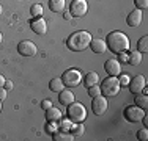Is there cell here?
Returning a JSON list of instances; mask_svg holds the SVG:
<instances>
[{"mask_svg":"<svg viewBox=\"0 0 148 141\" xmlns=\"http://www.w3.org/2000/svg\"><path fill=\"white\" fill-rule=\"evenodd\" d=\"M74 124H76V122H73L69 118L68 119L62 118V119H60V122H58V130H62V132H71Z\"/></svg>","mask_w":148,"mask_h":141,"instance_id":"obj_21","label":"cell"},{"mask_svg":"<svg viewBox=\"0 0 148 141\" xmlns=\"http://www.w3.org/2000/svg\"><path fill=\"white\" fill-rule=\"evenodd\" d=\"M104 69L106 72L109 74V75H114V77H118L120 74H121V63L118 61V60H107V61L104 63Z\"/></svg>","mask_w":148,"mask_h":141,"instance_id":"obj_11","label":"cell"},{"mask_svg":"<svg viewBox=\"0 0 148 141\" xmlns=\"http://www.w3.org/2000/svg\"><path fill=\"white\" fill-rule=\"evenodd\" d=\"M30 28L33 30V33L36 35H44L47 31V22L41 17H33V20L30 22Z\"/></svg>","mask_w":148,"mask_h":141,"instance_id":"obj_12","label":"cell"},{"mask_svg":"<svg viewBox=\"0 0 148 141\" xmlns=\"http://www.w3.org/2000/svg\"><path fill=\"white\" fill-rule=\"evenodd\" d=\"M84 132H85V127L82 125V122H77V124H74L73 130H71V133H73L74 138H77V136L84 135Z\"/></svg>","mask_w":148,"mask_h":141,"instance_id":"obj_26","label":"cell"},{"mask_svg":"<svg viewBox=\"0 0 148 141\" xmlns=\"http://www.w3.org/2000/svg\"><path fill=\"white\" fill-rule=\"evenodd\" d=\"M134 102H136L137 107H140L142 110L147 111V108H148V97H147V94H142V93L136 94V99H134Z\"/></svg>","mask_w":148,"mask_h":141,"instance_id":"obj_20","label":"cell"},{"mask_svg":"<svg viewBox=\"0 0 148 141\" xmlns=\"http://www.w3.org/2000/svg\"><path fill=\"white\" fill-rule=\"evenodd\" d=\"M58 100H60V104H62V105L68 107L69 104H73V102L76 100V97H74L73 91H69V89H63V91H60V93H58Z\"/></svg>","mask_w":148,"mask_h":141,"instance_id":"obj_15","label":"cell"},{"mask_svg":"<svg viewBox=\"0 0 148 141\" xmlns=\"http://www.w3.org/2000/svg\"><path fill=\"white\" fill-rule=\"evenodd\" d=\"M101 94V88H99V85H95V86H90L88 88V96L93 99V97H96V96H99Z\"/></svg>","mask_w":148,"mask_h":141,"instance_id":"obj_29","label":"cell"},{"mask_svg":"<svg viewBox=\"0 0 148 141\" xmlns=\"http://www.w3.org/2000/svg\"><path fill=\"white\" fill-rule=\"evenodd\" d=\"M118 61L120 63H128V52H121V54H118Z\"/></svg>","mask_w":148,"mask_h":141,"instance_id":"obj_32","label":"cell"},{"mask_svg":"<svg viewBox=\"0 0 148 141\" xmlns=\"http://www.w3.org/2000/svg\"><path fill=\"white\" fill-rule=\"evenodd\" d=\"M117 79L120 82V86H128L129 82H131V75H129V74H120Z\"/></svg>","mask_w":148,"mask_h":141,"instance_id":"obj_28","label":"cell"},{"mask_svg":"<svg viewBox=\"0 0 148 141\" xmlns=\"http://www.w3.org/2000/svg\"><path fill=\"white\" fill-rule=\"evenodd\" d=\"M17 52L22 56H35L38 52V47H36L35 42H32L29 39H24L17 44Z\"/></svg>","mask_w":148,"mask_h":141,"instance_id":"obj_9","label":"cell"},{"mask_svg":"<svg viewBox=\"0 0 148 141\" xmlns=\"http://www.w3.org/2000/svg\"><path fill=\"white\" fill-rule=\"evenodd\" d=\"M5 99H6V89H5V88H0V100H5Z\"/></svg>","mask_w":148,"mask_h":141,"instance_id":"obj_35","label":"cell"},{"mask_svg":"<svg viewBox=\"0 0 148 141\" xmlns=\"http://www.w3.org/2000/svg\"><path fill=\"white\" fill-rule=\"evenodd\" d=\"M5 80H6V79L2 75V74H0V88H3V85H5Z\"/></svg>","mask_w":148,"mask_h":141,"instance_id":"obj_37","label":"cell"},{"mask_svg":"<svg viewBox=\"0 0 148 141\" xmlns=\"http://www.w3.org/2000/svg\"><path fill=\"white\" fill-rule=\"evenodd\" d=\"M49 88H51V91H54V93H60V91L65 89V85H63L62 79H52L51 82H49Z\"/></svg>","mask_w":148,"mask_h":141,"instance_id":"obj_23","label":"cell"},{"mask_svg":"<svg viewBox=\"0 0 148 141\" xmlns=\"http://www.w3.org/2000/svg\"><path fill=\"white\" fill-rule=\"evenodd\" d=\"M3 88H5L6 91H8V89H13V82H11V80H5V85H3Z\"/></svg>","mask_w":148,"mask_h":141,"instance_id":"obj_34","label":"cell"},{"mask_svg":"<svg viewBox=\"0 0 148 141\" xmlns=\"http://www.w3.org/2000/svg\"><path fill=\"white\" fill-rule=\"evenodd\" d=\"M0 113H2V100H0Z\"/></svg>","mask_w":148,"mask_h":141,"instance_id":"obj_39","label":"cell"},{"mask_svg":"<svg viewBox=\"0 0 148 141\" xmlns=\"http://www.w3.org/2000/svg\"><path fill=\"white\" fill-rule=\"evenodd\" d=\"M137 9H147L148 8V0H134Z\"/></svg>","mask_w":148,"mask_h":141,"instance_id":"obj_31","label":"cell"},{"mask_svg":"<svg viewBox=\"0 0 148 141\" xmlns=\"http://www.w3.org/2000/svg\"><path fill=\"white\" fill-rule=\"evenodd\" d=\"M57 130H58V124H57V121H47V124H46V132H47L49 135L55 133Z\"/></svg>","mask_w":148,"mask_h":141,"instance_id":"obj_27","label":"cell"},{"mask_svg":"<svg viewBox=\"0 0 148 141\" xmlns=\"http://www.w3.org/2000/svg\"><path fill=\"white\" fill-rule=\"evenodd\" d=\"M99 83V75L96 72H88L85 75V86L90 88V86H95V85Z\"/></svg>","mask_w":148,"mask_h":141,"instance_id":"obj_22","label":"cell"},{"mask_svg":"<svg viewBox=\"0 0 148 141\" xmlns=\"http://www.w3.org/2000/svg\"><path fill=\"white\" fill-rule=\"evenodd\" d=\"M63 17H65V19H66V20H71V19H73V16H71V13H65V11H63Z\"/></svg>","mask_w":148,"mask_h":141,"instance_id":"obj_36","label":"cell"},{"mask_svg":"<svg viewBox=\"0 0 148 141\" xmlns=\"http://www.w3.org/2000/svg\"><path fill=\"white\" fill-rule=\"evenodd\" d=\"M137 138H139L140 141H147L148 140V127H143L142 130L137 132Z\"/></svg>","mask_w":148,"mask_h":141,"instance_id":"obj_30","label":"cell"},{"mask_svg":"<svg viewBox=\"0 0 148 141\" xmlns=\"http://www.w3.org/2000/svg\"><path fill=\"white\" fill-rule=\"evenodd\" d=\"M66 113H68V118L71 119L73 122H84L87 118V110L85 107H84L82 104H79V102L74 100L73 104L68 105V110H66Z\"/></svg>","mask_w":148,"mask_h":141,"instance_id":"obj_4","label":"cell"},{"mask_svg":"<svg viewBox=\"0 0 148 141\" xmlns=\"http://www.w3.org/2000/svg\"><path fill=\"white\" fill-rule=\"evenodd\" d=\"M140 22H142V9H134L128 14V17H126V24H128L129 27H139Z\"/></svg>","mask_w":148,"mask_h":141,"instance_id":"obj_13","label":"cell"},{"mask_svg":"<svg viewBox=\"0 0 148 141\" xmlns=\"http://www.w3.org/2000/svg\"><path fill=\"white\" fill-rule=\"evenodd\" d=\"M88 11V3L87 0H73L69 5V13L73 17H82Z\"/></svg>","mask_w":148,"mask_h":141,"instance_id":"obj_6","label":"cell"},{"mask_svg":"<svg viewBox=\"0 0 148 141\" xmlns=\"http://www.w3.org/2000/svg\"><path fill=\"white\" fill-rule=\"evenodd\" d=\"M99 88H101V94H103L104 97H114V96H117L120 93V89H121L118 79L114 75H109L106 80H103Z\"/></svg>","mask_w":148,"mask_h":141,"instance_id":"obj_3","label":"cell"},{"mask_svg":"<svg viewBox=\"0 0 148 141\" xmlns=\"http://www.w3.org/2000/svg\"><path fill=\"white\" fill-rule=\"evenodd\" d=\"M2 39H3V35H2V31H0V42H2Z\"/></svg>","mask_w":148,"mask_h":141,"instance_id":"obj_38","label":"cell"},{"mask_svg":"<svg viewBox=\"0 0 148 141\" xmlns=\"http://www.w3.org/2000/svg\"><path fill=\"white\" fill-rule=\"evenodd\" d=\"M52 107V100H49V99H44L43 102H41V108L43 110H47V108Z\"/></svg>","mask_w":148,"mask_h":141,"instance_id":"obj_33","label":"cell"},{"mask_svg":"<svg viewBox=\"0 0 148 141\" xmlns=\"http://www.w3.org/2000/svg\"><path fill=\"white\" fill-rule=\"evenodd\" d=\"M30 13H32L33 17H41L43 16V5H41V3H35V5H32Z\"/></svg>","mask_w":148,"mask_h":141,"instance_id":"obj_25","label":"cell"},{"mask_svg":"<svg viewBox=\"0 0 148 141\" xmlns=\"http://www.w3.org/2000/svg\"><path fill=\"white\" fill-rule=\"evenodd\" d=\"M49 8L54 13H63L65 11V0H49Z\"/></svg>","mask_w":148,"mask_h":141,"instance_id":"obj_18","label":"cell"},{"mask_svg":"<svg viewBox=\"0 0 148 141\" xmlns=\"http://www.w3.org/2000/svg\"><path fill=\"white\" fill-rule=\"evenodd\" d=\"M128 63L131 66H139L142 63V54L139 50H132L131 54H128Z\"/></svg>","mask_w":148,"mask_h":141,"instance_id":"obj_19","label":"cell"},{"mask_svg":"<svg viewBox=\"0 0 148 141\" xmlns=\"http://www.w3.org/2000/svg\"><path fill=\"white\" fill-rule=\"evenodd\" d=\"M91 35L85 30H79L76 33H73L71 36L68 38L66 41V45H68L69 50L73 52H82V50H87L90 47V42H91Z\"/></svg>","mask_w":148,"mask_h":141,"instance_id":"obj_2","label":"cell"},{"mask_svg":"<svg viewBox=\"0 0 148 141\" xmlns=\"http://www.w3.org/2000/svg\"><path fill=\"white\" fill-rule=\"evenodd\" d=\"M60 79H62L65 88H76L82 82V74H80L79 69H68L66 72H63V75Z\"/></svg>","mask_w":148,"mask_h":141,"instance_id":"obj_5","label":"cell"},{"mask_svg":"<svg viewBox=\"0 0 148 141\" xmlns=\"http://www.w3.org/2000/svg\"><path fill=\"white\" fill-rule=\"evenodd\" d=\"M129 91H131L132 94H139V93H142V89L147 86V80H145V77L143 75H136V77H132L131 79V82H129Z\"/></svg>","mask_w":148,"mask_h":141,"instance_id":"obj_10","label":"cell"},{"mask_svg":"<svg viewBox=\"0 0 148 141\" xmlns=\"http://www.w3.org/2000/svg\"><path fill=\"white\" fill-rule=\"evenodd\" d=\"M90 49L95 54H104V52L107 50V44H106V41L99 39V38H91Z\"/></svg>","mask_w":148,"mask_h":141,"instance_id":"obj_14","label":"cell"},{"mask_svg":"<svg viewBox=\"0 0 148 141\" xmlns=\"http://www.w3.org/2000/svg\"><path fill=\"white\" fill-rule=\"evenodd\" d=\"M44 111H46V119H47V121H60V119L63 118V113L55 107H51Z\"/></svg>","mask_w":148,"mask_h":141,"instance_id":"obj_16","label":"cell"},{"mask_svg":"<svg viewBox=\"0 0 148 141\" xmlns=\"http://www.w3.org/2000/svg\"><path fill=\"white\" fill-rule=\"evenodd\" d=\"M52 136H54V141H73L74 140V136H73V133H69V132H62V130H57L55 133H52Z\"/></svg>","mask_w":148,"mask_h":141,"instance_id":"obj_17","label":"cell"},{"mask_svg":"<svg viewBox=\"0 0 148 141\" xmlns=\"http://www.w3.org/2000/svg\"><path fill=\"white\" fill-rule=\"evenodd\" d=\"M137 50L140 54H147L148 52V36H142L137 42Z\"/></svg>","mask_w":148,"mask_h":141,"instance_id":"obj_24","label":"cell"},{"mask_svg":"<svg viewBox=\"0 0 148 141\" xmlns=\"http://www.w3.org/2000/svg\"><path fill=\"white\" fill-rule=\"evenodd\" d=\"M107 44L109 50L114 52V54H121V52H128L131 47V42H129L128 35H125L123 31H112L107 35Z\"/></svg>","mask_w":148,"mask_h":141,"instance_id":"obj_1","label":"cell"},{"mask_svg":"<svg viewBox=\"0 0 148 141\" xmlns=\"http://www.w3.org/2000/svg\"><path fill=\"white\" fill-rule=\"evenodd\" d=\"M143 115H145V110H142V108L137 107V105L126 107L125 113H123V116L126 118V121H129V122H139L140 119L143 118Z\"/></svg>","mask_w":148,"mask_h":141,"instance_id":"obj_7","label":"cell"},{"mask_svg":"<svg viewBox=\"0 0 148 141\" xmlns=\"http://www.w3.org/2000/svg\"><path fill=\"white\" fill-rule=\"evenodd\" d=\"M107 97H104L103 94H99V96L93 97V100H91V110H93V113L96 116H101L104 115L106 111H107Z\"/></svg>","mask_w":148,"mask_h":141,"instance_id":"obj_8","label":"cell"},{"mask_svg":"<svg viewBox=\"0 0 148 141\" xmlns=\"http://www.w3.org/2000/svg\"><path fill=\"white\" fill-rule=\"evenodd\" d=\"M2 11H3V8H2V5H0V14H2Z\"/></svg>","mask_w":148,"mask_h":141,"instance_id":"obj_40","label":"cell"}]
</instances>
